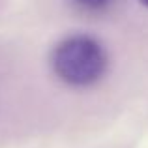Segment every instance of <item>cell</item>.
<instances>
[{
  "label": "cell",
  "instance_id": "6da1fadb",
  "mask_svg": "<svg viewBox=\"0 0 148 148\" xmlns=\"http://www.w3.org/2000/svg\"><path fill=\"white\" fill-rule=\"evenodd\" d=\"M53 69L71 86H88L101 79L107 68L105 49L90 36H71L54 47Z\"/></svg>",
  "mask_w": 148,
  "mask_h": 148
},
{
  "label": "cell",
  "instance_id": "7a4b0ae2",
  "mask_svg": "<svg viewBox=\"0 0 148 148\" xmlns=\"http://www.w3.org/2000/svg\"><path fill=\"white\" fill-rule=\"evenodd\" d=\"M77 2H79L81 6L88 8V10H99V8L107 6L111 0H77Z\"/></svg>",
  "mask_w": 148,
  "mask_h": 148
},
{
  "label": "cell",
  "instance_id": "3957f363",
  "mask_svg": "<svg viewBox=\"0 0 148 148\" xmlns=\"http://www.w3.org/2000/svg\"><path fill=\"white\" fill-rule=\"evenodd\" d=\"M141 2H143V4H145V6L148 8V0H141Z\"/></svg>",
  "mask_w": 148,
  "mask_h": 148
}]
</instances>
